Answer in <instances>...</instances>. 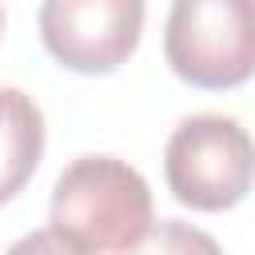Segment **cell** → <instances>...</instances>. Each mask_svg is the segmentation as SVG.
Returning <instances> with one entry per match:
<instances>
[{
  "instance_id": "cell-1",
  "label": "cell",
  "mask_w": 255,
  "mask_h": 255,
  "mask_svg": "<svg viewBox=\"0 0 255 255\" xmlns=\"http://www.w3.org/2000/svg\"><path fill=\"white\" fill-rule=\"evenodd\" d=\"M48 219L84 255H124L151 227V187L116 155H80L52 187Z\"/></svg>"
},
{
  "instance_id": "cell-2",
  "label": "cell",
  "mask_w": 255,
  "mask_h": 255,
  "mask_svg": "<svg viewBox=\"0 0 255 255\" xmlns=\"http://www.w3.org/2000/svg\"><path fill=\"white\" fill-rule=\"evenodd\" d=\"M163 56L191 88L247 84L255 76V0H171Z\"/></svg>"
},
{
  "instance_id": "cell-3",
  "label": "cell",
  "mask_w": 255,
  "mask_h": 255,
  "mask_svg": "<svg viewBox=\"0 0 255 255\" xmlns=\"http://www.w3.org/2000/svg\"><path fill=\"white\" fill-rule=\"evenodd\" d=\"M171 195L195 211H227L255 183V139L231 116H187L163 147Z\"/></svg>"
},
{
  "instance_id": "cell-4",
  "label": "cell",
  "mask_w": 255,
  "mask_h": 255,
  "mask_svg": "<svg viewBox=\"0 0 255 255\" xmlns=\"http://www.w3.org/2000/svg\"><path fill=\"white\" fill-rule=\"evenodd\" d=\"M143 0H40V40L60 68L104 76L139 44Z\"/></svg>"
},
{
  "instance_id": "cell-5",
  "label": "cell",
  "mask_w": 255,
  "mask_h": 255,
  "mask_svg": "<svg viewBox=\"0 0 255 255\" xmlns=\"http://www.w3.org/2000/svg\"><path fill=\"white\" fill-rule=\"evenodd\" d=\"M44 155V112L20 88H0V203L36 175Z\"/></svg>"
},
{
  "instance_id": "cell-6",
  "label": "cell",
  "mask_w": 255,
  "mask_h": 255,
  "mask_svg": "<svg viewBox=\"0 0 255 255\" xmlns=\"http://www.w3.org/2000/svg\"><path fill=\"white\" fill-rule=\"evenodd\" d=\"M124 255H223V251L207 231H199L191 223H179V219H159Z\"/></svg>"
},
{
  "instance_id": "cell-7",
  "label": "cell",
  "mask_w": 255,
  "mask_h": 255,
  "mask_svg": "<svg viewBox=\"0 0 255 255\" xmlns=\"http://www.w3.org/2000/svg\"><path fill=\"white\" fill-rule=\"evenodd\" d=\"M4 255H84V251H80V247H72L56 227H40V231L20 235Z\"/></svg>"
},
{
  "instance_id": "cell-8",
  "label": "cell",
  "mask_w": 255,
  "mask_h": 255,
  "mask_svg": "<svg viewBox=\"0 0 255 255\" xmlns=\"http://www.w3.org/2000/svg\"><path fill=\"white\" fill-rule=\"evenodd\" d=\"M0 28H4V12H0Z\"/></svg>"
}]
</instances>
